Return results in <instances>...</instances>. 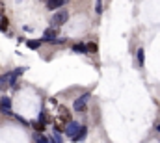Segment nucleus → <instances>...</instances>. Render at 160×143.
Returning a JSON list of instances; mask_svg holds the SVG:
<instances>
[{
    "mask_svg": "<svg viewBox=\"0 0 160 143\" xmlns=\"http://www.w3.org/2000/svg\"><path fill=\"white\" fill-rule=\"evenodd\" d=\"M86 134H88V128H86V126H80L78 132L73 136V141H82V140L86 138Z\"/></svg>",
    "mask_w": 160,
    "mask_h": 143,
    "instance_id": "0eeeda50",
    "label": "nucleus"
},
{
    "mask_svg": "<svg viewBox=\"0 0 160 143\" xmlns=\"http://www.w3.org/2000/svg\"><path fill=\"white\" fill-rule=\"evenodd\" d=\"M8 24H9V21H8L6 17H2V19H0V30H2V32H6V28H8Z\"/></svg>",
    "mask_w": 160,
    "mask_h": 143,
    "instance_id": "9b49d317",
    "label": "nucleus"
},
{
    "mask_svg": "<svg viewBox=\"0 0 160 143\" xmlns=\"http://www.w3.org/2000/svg\"><path fill=\"white\" fill-rule=\"evenodd\" d=\"M36 141H38V143H48V141H47V138H43L41 134H38V136H36Z\"/></svg>",
    "mask_w": 160,
    "mask_h": 143,
    "instance_id": "dca6fc26",
    "label": "nucleus"
},
{
    "mask_svg": "<svg viewBox=\"0 0 160 143\" xmlns=\"http://www.w3.org/2000/svg\"><path fill=\"white\" fill-rule=\"evenodd\" d=\"M34 128H36L38 132H43V130H45V125H41V123H34Z\"/></svg>",
    "mask_w": 160,
    "mask_h": 143,
    "instance_id": "2eb2a0df",
    "label": "nucleus"
},
{
    "mask_svg": "<svg viewBox=\"0 0 160 143\" xmlns=\"http://www.w3.org/2000/svg\"><path fill=\"white\" fill-rule=\"evenodd\" d=\"M38 123H41V125H47L48 123V117H47V111H41V115H39V121Z\"/></svg>",
    "mask_w": 160,
    "mask_h": 143,
    "instance_id": "f8f14e48",
    "label": "nucleus"
},
{
    "mask_svg": "<svg viewBox=\"0 0 160 143\" xmlns=\"http://www.w3.org/2000/svg\"><path fill=\"white\" fill-rule=\"evenodd\" d=\"M62 6H63V0H50V2H47L48 9H56V7H62Z\"/></svg>",
    "mask_w": 160,
    "mask_h": 143,
    "instance_id": "6e6552de",
    "label": "nucleus"
},
{
    "mask_svg": "<svg viewBox=\"0 0 160 143\" xmlns=\"http://www.w3.org/2000/svg\"><path fill=\"white\" fill-rule=\"evenodd\" d=\"M0 89H2V84H0Z\"/></svg>",
    "mask_w": 160,
    "mask_h": 143,
    "instance_id": "f3484780",
    "label": "nucleus"
},
{
    "mask_svg": "<svg viewBox=\"0 0 160 143\" xmlns=\"http://www.w3.org/2000/svg\"><path fill=\"white\" fill-rule=\"evenodd\" d=\"M73 50H75V52H86V45H82V43H80V45H75Z\"/></svg>",
    "mask_w": 160,
    "mask_h": 143,
    "instance_id": "4468645a",
    "label": "nucleus"
},
{
    "mask_svg": "<svg viewBox=\"0 0 160 143\" xmlns=\"http://www.w3.org/2000/svg\"><path fill=\"white\" fill-rule=\"evenodd\" d=\"M97 48H99V47H97V43H93V41L86 45V50H88V52H97Z\"/></svg>",
    "mask_w": 160,
    "mask_h": 143,
    "instance_id": "9d476101",
    "label": "nucleus"
},
{
    "mask_svg": "<svg viewBox=\"0 0 160 143\" xmlns=\"http://www.w3.org/2000/svg\"><path fill=\"white\" fill-rule=\"evenodd\" d=\"M56 39V28H47L45 34H43V41H54Z\"/></svg>",
    "mask_w": 160,
    "mask_h": 143,
    "instance_id": "39448f33",
    "label": "nucleus"
},
{
    "mask_svg": "<svg viewBox=\"0 0 160 143\" xmlns=\"http://www.w3.org/2000/svg\"><path fill=\"white\" fill-rule=\"evenodd\" d=\"M158 130H160V125H158Z\"/></svg>",
    "mask_w": 160,
    "mask_h": 143,
    "instance_id": "a211bd4d",
    "label": "nucleus"
},
{
    "mask_svg": "<svg viewBox=\"0 0 160 143\" xmlns=\"http://www.w3.org/2000/svg\"><path fill=\"white\" fill-rule=\"evenodd\" d=\"M0 110H2L4 113H9V111H11V99H9V97H2V99H0Z\"/></svg>",
    "mask_w": 160,
    "mask_h": 143,
    "instance_id": "20e7f679",
    "label": "nucleus"
},
{
    "mask_svg": "<svg viewBox=\"0 0 160 143\" xmlns=\"http://www.w3.org/2000/svg\"><path fill=\"white\" fill-rule=\"evenodd\" d=\"M89 99V93H86L84 97H80V99H77L75 101V104H73V108L77 110V111H82V110H86V101Z\"/></svg>",
    "mask_w": 160,
    "mask_h": 143,
    "instance_id": "f03ea898",
    "label": "nucleus"
},
{
    "mask_svg": "<svg viewBox=\"0 0 160 143\" xmlns=\"http://www.w3.org/2000/svg\"><path fill=\"white\" fill-rule=\"evenodd\" d=\"M136 58H138V63H140V67H142V65H143V48H140V50H138Z\"/></svg>",
    "mask_w": 160,
    "mask_h": 143,
    "instance_id": "ddd939ff",
    "label": "nucleus"
},
{
    "mask_svg": "<svg viewBox=\"0 0 160 143\" xmlns=\"http://www.w3.org/2000/svg\"><path fill=\"white\" fill-rule=\"evenodd\" d=\"M60 119L63 121V123H71V113H69V110L63 106H60Z\"/></svg>",
    "mask_w": 160,
    "mask_h": 143,
    "instance_id": "423d86ee",
    "label": "nucleus"
},
{
    "mask_svg": "<svg viewBox=\"0 0 160 143\" xmlns=\"http://www.w3.org/2000/svg\"><path fill=\"white\" fill-rule=\"evenodd\" d=\"M67 19H69V13L62 9V11H58V13L52 17V24H54V26H62V24L67 22Z\"/></svg>",
    "mask_w": 160,
    "mask_h": 143,
    "instance_id": "f257e3e1",
    "label": "nucleus"
},
{
    "mask_svg": "<svg viewBox=\"0 0 160 143\" xmlns=\"http://www.w3.org/2000/svg\"><path fill=\"white\" fill-rule=\"evenodd\" d=\"M78 128H80L78 123H73V121H71V123H67V128H65V136H69V138L73 140V136L78 132Z\"/></svg>",
    "mask_w": 160,
    "mask_h": 143,
    "instance_id": "7ed1b4c3",
    "label": "nucleus"
},
{
    "mask_svg": "<svg viewBox=\"0 0 160 143\" xmlns=\"http://www.w3.org/2000/svg\"><path fill=\"white\" fill-rule=\"evenodd\" d=\"M41 39H32V41H28V48H32V50H36V48H39L41 47Z\"/></svg>",
    "mask_w": 160,
    "mask_h": 143,
    "instance_id": "1a4fd4ad",
    "label": "nucleus"
}]
</instances>
